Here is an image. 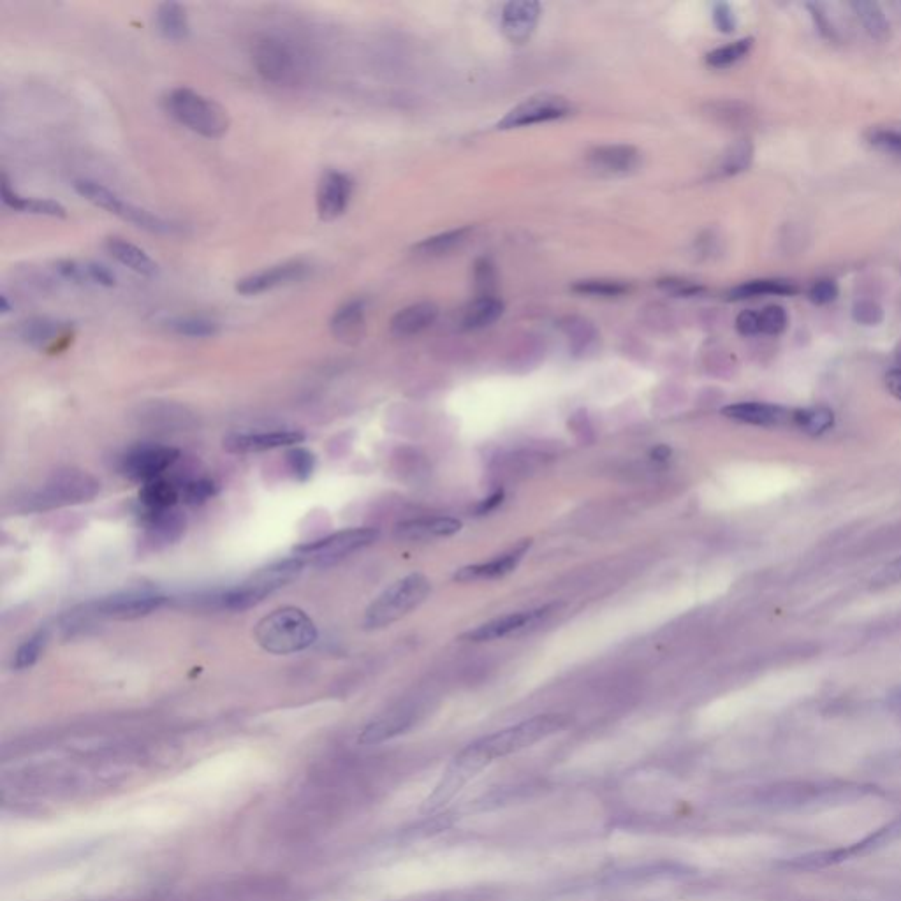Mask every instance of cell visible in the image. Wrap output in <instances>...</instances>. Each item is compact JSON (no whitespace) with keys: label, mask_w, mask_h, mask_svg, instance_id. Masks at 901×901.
I'll use <instances>...</instances> for the list:
<instances>
[{"label":"cell","mask_w":901,"mask_h":901,"mask_svg":"<svg viewBox=\"0 0 901 901\" xmlns=\"http://www.w3.org/2000/svg\"><path fill=\"white\" fill-rule=\"evenodd\" d=\"M569 724L571 718L567 715L546 713L528 718L525 722L507 727L499 733L483 736L456 755L442 775V784L446 785L449 791L458 794L472 778H476L495 759H502L532 747L535 743L564 731Z\"/></svg>","instance_id":"6da1fadb"},{"label":"cell","mask_w":901,"mask_h":901,"mask_svg":"<svg viewBox=\"0 0 901 901\" xmlns=\"http://www.w3.org/2000/svg\"><path fill=\"white\" fill-rule=\"evenodd\" d=\"M254 636L264 652L291 655L314 645L319 632L303 609L284 606L259 620Z\"/></svg>","instance_id":"7a4b0ae2"},{"label":"cell","mask_w":901,"mask_h":901,"mask_svg":"<svg viewBox=\"0 0 901 901\" xmlns=\"http://www.w3.org/2000/svg\"><path fill=\"white\" fill-rule=\"evenodd\" d=\"M250 55L256 73L273 85L294 87L307 76V55L287 37L273 34L259 37Z\"/></svg>","instance_id":"3957f363"},{"label":"cell","mask_w":901,"mask_h":901,"mask_svg":"<svg viewBox=\"0 0 901 901\" xmlns=\"http://www.w3.org/2000/svg\"><path fill=\"white\" fill-rule=\"evenodd\" d=\"M164 108L178 124L208 140H219L231 125L226 108L192 88H173L164 97Z\"/></svg>","instance_id":"277c9868"},{"label":"cell","mask_w":901,"mask_h":901,"mask_svg":"<svg viewBox=\"0 0 901 901\" xmlns=\"http://www.w3.org/2000/svg\"><path fill=\"white\" fill-rule=\"evenodd\" d=\"M305 562L300 557L286 558L268 567H263L259 571L254 572L252 576L242 581L235 588H229L224 594L217 597L222 608L231 609V611H245V609L254 608L259 602H263L268 595L277 592L280 588L287 587L291 581L298 578L303 569Z\"/></svg>","instance_id":"5b68a950"},{"label":"cell","mask_w":901,"mask_h":901,"mask_svg":"<svg viewBox=\"0 0 901 901\" xmlns=\"http://www.w3.org/2000/svg\"><path fill=\"white\" fill-rule=\"evenodd\" d=\"M430 592L432 583L423 574L416 572L398 579L368 606L363 618V627L367 630L389 627L391 623L402 620L403 616L419 608Z\"/></svg>","instance_id":"8992f818"},{"label":"cell","mask_w":901,"mask_h":901,"mask_svg":"<svg viewBox=\"0 0 901 901\" xmlns=\"http://www.w3.org/2000/svg\"><path fill=\"white\" fill-rule=\"evenodd\" d=\"M74 191L78 192L81 198L87 199L88 203H92V205L101 208V210H106L111 215H117L118 219L125 220L132 226L148 231V233L173 235V233H178V229H180L173 222L162 219L159 215L148 212L141 206L132 205L129 201L120 198L115 192L110 191L108 187L92 182V180H78V182H74Z\"/></svg>","instance_id":"52a82bcc"},{"label":"cell","mask_w":901,"mask_h":901,"mask_svg":"<svg viewBox=\"0 0 901 901\" xmlns=\"http://www.w3.org/2000/svg\"><path fill=\"white\" fill-rule=\"evenodd\" d=\"M377 539H379V530H375V528H345V530L323 537L314 543L298 546L294 553L307 565L328 567V565L337 564L356 551L367 548Z\"/></svg>","instance_id":"ba28073f"},{"label":"cell","mask_w":901,"mask_h":901,"mask_svg":"<svg viewBox=\"0 0 901 901\" xmlns=\"http://www.w3.org/2000/svg\"><path fill=\"white\" fill-rule=\"evenodd\" d=\"M168 602V597L154 590H127L118 594L103 597L101 601L92 602L85 608V615L110 618V620H134L150 615L161 609Z\"/></svg>","instance_id":"9c48e42d"},{"label":"cell","mask_w":901,"mask_h":901,"mask_svg":"<svg viewBox=\"0 0 901 901\" xmlns=\"http://www.w3.org/2000/svg\"><path fill=\"white\" fill-rule=\"evenodd\" d=\"M572 110H574L572 104L565 97L557 96V94H537V96L528 97L518 106H514L513 110L507 111L506 117L497 124V129L507 131V129L546 124V122L569 117Z\"/></svg>","instance_id":"30bf717a"},{"label":"cell","mask_w":901,"mask_h":901,"mask_svg":"<svg viewBox=\"0 0 901 901\" xmlns=\"http://www.w3.org/2000/svg\"><path fill=\"white\" fill-rule=\"evenodd\" d=\"M901 835V819L900 821L891 822L889 826L875 831L873 835L866 836L865 840L854 843L850 847L843 849L824 850V852H814V854H806L799 858L789 859L785 861L784 866L792 868V870H817L824 866L838 865L842 861L852 858V856H861L866 852L879 849L882 845H886L889 840H893L896 836Z\"/></svg>","instance_id":"8fae6325"},{"label":"cell","mask_w":901,"mask_h":901,"mask_svg":"<svg viewBox=\"0 0 901 901\" xmlns=\"http://www.w3.org/2000/svg\"><path fill=\"white\" fill-rule=\"evenodd\" d=\"M555 609H557V606L550 604V606H543V608L528 609V611H518V613H511V615L499 616V618H493L490 622L481 623L474 630H469L463 636V639L484 643V641L511 638V636L523 634V632L535 629L537 625L546 622L553 615Z\"/></svg>","instance_id":"7c38bea8"},{"label":"cell","mask_w":901,"mask_h":901,"mask_svg":"<svg viewBox=\"0 0 901 901\" xmlns=\"http://www.w3.org/2000/svg\"><path fill=\"white\" fill-rule=\"evenodd\" d=\"M312 272L310 264L305 261H287V263L275 264L270 268H264L261 272L250 273L247 277L236 282V293L242 296H259L270 293L279 287L298 284L307 279Z\"/></svg>","instance_id":"4fadbf2b"},{"label":"cell","mask_w":901,"mask_h":901,"mask_svg":"<svg viewBox=\"0 0 901 901\" xmlns=\"http://www.w3.org/2000/svg\"><path fill=\"white\" fill-rule=\"evenodd\" d=\"M180 458V453L175 447L169 446H143L131 451L122 462V470L125 476L147 484L154 479H159L169 467L175 465Z\"/></svg>","instance_id":"5bb4252c"},{"label":"cell","mask_w":901,"mask_h":901,"mask_svg":"<svg viewBox=\"0 0 901 901\" xmlns=\"http://www.w3.org/2000/svg\"><path fill=\"white\" fill-rule=\"evenodd\" d=\"M99 484L87 474H62L55 477L52 483L46 484L41 493H37V507L67 506L76 502H87L96 497Z\"/></svg>","instance_id":"9a60e30c"},{"label":"cell","mask_w":901,"mask_h":901,"mask_svg":"<svg viewBox=\"0 0 901 901\" xmlns=\"http://www.w3.org/2000/svg\"><path fill=\"white\" fill-rule=\"evenodd\" d=\"M352 189H354V184H352L351 176L345 175L342 171H335V169L326 171L319 180L317 194H315L319 219L331 222V220L342 217L351 203Z\"/></svg>","instance_id":"2e32d148"},{"label":"cell","mask_w":901,"mask_h":901,"mask_svg":"<svg viewBox=\"0 0 901 901\" xmlns=\"http://www.w3.org/2000/svg\"><path fill=\"white\" fill-rule=\"evenodd\" d=\"M794 412L782 405L762 402H743L727 405L722 414L733 421L745 425L762 426V428H785L794 426Z\"/></svg>","instance_id":"e0dca14e"},{"label":"cell","mask_w":901,"mask_h":901,"mask_svg":"<svg viewBox=\"0 0 901 901\" xmlns=\"http://www.w3.org/2000/svg\"><path fill=\"white\" fill-rule=\"evenodd\" d=\"M305 440V433L298 430H275V432L236 433L224 440V449L235 455L263 453L280 447H296Z\"/></svg>","instance_id":"ac0fdd59"},{"label":"cell","mask_w":901,"mask_h":901,"mask_svg":"<svg viewBox=\"0 0 901 901\" xmlns=\"http://www.w3.org/2000/svg\"><path fill=\"white\" fill-rule=\"evenodd\" d=\"M502 32L513 43H525L534 34L541 18V4L532 0L509 2L502 9Z\"/></svg>","instance_id":"d6986e66"},{"label":"cell","mask_w":901,"mask_h":901,"mask_svg":"<svg viewBox=\"0 0 901 901\" xmlns=\"http://www.w3.org/2000/svg\"><path fill=\"white\" fill-rule=\"evenodd\" d=\"M587 161L599 173L627 175L638 168L641 154L630 145H604L590 150Z\"/></svg>","instance_id":"ffe728a7"},{"label":"cell","mask_w":901,"mask_h":901,"mask_svg":"<svg viewBox=\"0 0 901 901\" xmlns=\"http://www.w3.org/2000/svg\"><path fill=\"white\" fill-rule=\"evenodd\" d=\"M333 337L344 344L359 342L367 330V305L363 300H349L337 308L330 321Z\"/></svg>","instance_id":"44dd1931"},{"label":"cell","mask_w":901,"mask_h":901,"mask_svg":"<svg viewBox=\"0 0 901 901\" xmlns=\"http://www.w3.org/2000/svg\"><path fill=\"white\" fill-rule=\"evenodd\" d=\"M528 548H530V541H523L513 550L507 551L500 557L493 558L490 562L463 567V569L456 572L455 579L460 581V583H470V581L502 578V576H506V574L513 572L518 567Z\"/></svg>","instance_id":"7402d4cb"},{"label":"cell","mask_w":901,"mask_h":901,"mask_svg":"<svg viewBox=\"0 0 901 901\" xmlns=\"http://www.w3.org/2000/svg\"><path fill=\"white\" fill-rule=\"evenodd\" d=\"M71 331V324L55 321L50 317H32L20 324L18 335L34 349H52L57 347L60 340L71 338Z\"/></svg>","instance_id":"603a6c76"},{"label":"cell","mask_w":901,"mask_h":901,"mask_svg":"<svg viewBox=\"0 0 901 901\" xmlns=\"http://www.w3.org/2000/svg\"><path fill=\"white\" fill-rule=\"evenodd\" d=\"M462 530V521L455 518H419L403 521L395 528L398 539L403 541H430L439 537H451Z\"/></svg>","instance_id":"cb8c5ba5"},{"label":"cell","mask_w":901,"mask_h":901,"mask_svg":"<svg viewBox=\"0 0 901 901\" xmlns=\"http://www.w3.org/2000/svg\"><path fill=\"white\" fill-rule=\"evenodd\" d=\"M439 317V307L430 301L414 303L402 308L389 323V330L395 337H414L428 330Z\"/></svg>","instance_id":"d4e9b609"},{"label":"cell","mask_w":901,"mask_h":901,"mask_svg":"<svg viewBox=\"0 0 901 901\" xmlns=\"http://www.w3.org/2000/svg\"><path fill=\"white\" fill-rule=\"evenodd\" d=\"M104 247L108 250V254H110L115 261L125 266V268H129L134 273H138V275H143V277H155L157 273H159V266L155 263L152 257L148 256L145 250L140 249L138 245H134V243L127 242L124 238H118V236H111L104 243Z\"/></svg>","instance_id":"484cf974"},{"label":"cell","mask_w":901,"mask_h":901,"mask_svg":"<svg viewBox=\"0 0 901 901\" xmlns=\"http://www.w3.org/2000/svg\"><path fill=\"white\" fill-rule=\"evenodd\" d=\"M0 196H2V203L11 208V210H15V212L57 217V219L67 217L66 208L57 203V201H53V199L23 198V196H20L9 185L6 173H2V178H0Z\"/></svg>","instance_id":"4316f807"},{"label":"cell","mask_w":901,"mask_h":901,"mask_svg":"<svg viewBox=\"0 0 901 901\" xmlns=\"http://www.w3.org/2000/svg\"><path fill=\"white\" fill-rule=\"evenodd\" d=\"M155 27L166 41H185L191 32L187 9L178 2H164L155 11Z\"/></svg>","instance_id":"83f0119b"},{"label":"cell","mask_w":901,"mask_h":901,"mask_svg":"<svg viewBox=\"0 0 901 901\" xmlns=\"http://www.w3.org/2000/svg\"><path fill=\"white\" fill-rule=\"evenodd\" d=\"M504 314V303L497 296H479L463 312L462 328L467 331L483 330L497 323Z\"/></svg>","instance_id":"f1b7e54d"},{"label":"cell","mask_w":901,"mask_h":901,"mask_svg":"<svg viewBox=\"0 0 901 901\" xmlns=\"http://www.w3.org/2000/svg\"><path fill=\"white\" fill-rule=\"evenodd\" d=\"M796 293H798V287L791 280L759 279L733 287L727 296H729V300L743 301L761 298V296H794Z\"/></svg>","instance_id":"f546056e"},{"label":"cell","mask_w":901,"mask_h":901,"mask_svg":"<svg viewBox=\"0 0 901 901\" xmlns=\"http://www.w3.org/2000/svg\"><path fill=\"white\" fill-rule=\"evenodd\" d=\"M412 718L407 713H391L386 717L377 718L372 724H368L361 734H359V743L361 745H377L382 741L391 740L403 731H407L411 727Z\"/></svg>","instance_id":"4dcf8cb0"},{"label":"cell","mask_w":901,"mask_h":901,"mask_svg":"<svg viewBox=\"0 0 901 901\" xmlns=\"http://www.w3.org/2000/svg\"><path fill=\"white\" fill-rule=\"evenodd\" d=\"M850 8H852L854 15L863 25L866 34L872 39L884 43L891 37V23H889L886 13L882 11L877 2L856 0V2H850Z\"/></svg>","instance_id":"1f68e13d"},{"label":"cell","mask_w":901,"mask_h":901,"mask_svg":"<svg viewBox=\"0 0 901 901\" xmlns=\"http://www.w3.org/2000/svg\"><path fill=\"white\" fill-rule=\"evenodd\" d=\"M164 328L178 337L212 338L219 335L220 324L203 315H175L164 321Z\"/></svg>","instance_id":"d6a6232c"},{"label":"cell","mask_w":901,"mask_h":901,"mask_svg":"<svg viewBox=\"0 0 901 901\" xmlns=\"http://www.w3.org/2000/svg\"><path fill=\"white\" fill-rule=\"evenodd\" d=\"M178 500H180V490L176 488L175 484L169 483L161 477L143 484V488L140 490V502L141 506L145 507V511L175 509Z\"/></svg>","instance_id":"836d02e7"},{"label":"cell","mask_w":901,"mask_h":901,"mask_svg":"<svg viewBox=\"0 0 901 901\" xmlns=\"http://www.w3.org/2000/svg\"><path fill=\"white\" fill-rule=\"evenodd\" d=\"M752 161H754V145L748 140L736 141L720 157V161L715 166V176L726 178V176L740 175L750 168Z\"/></svg>","instance_id":"e575fe53"},{"label":"cell","mask_w":901,"mask_h":901,"mask_svg":"<svg viewBox=\"0 0 901 901\" xmlns=\"http://www.w3.org/2000/svg\"><path fill=\"white\" fill-rule=\"evenodd\" d=\"M143 525L150 534L166 539V541H173L184 532V518L176 513L175 509L145 511Z\"/></svg>","instance_id":"d590c367"},{"label":"cell","mask_w":901,"mask_h":901,"mask_svg":"<svg viewBox=\"0 0 901 901\" xmlns=\"http://www.w3.org/2000/svg\"><path fill=\"white\" fill-rule=\"evenodd\" d=\"M469 235L470 228L453 229V231L426 238L423 242H419L418 245H414L412 250L418 256L423 257L444 256V254H449L451 250H455L456 247H460L462 243L467 242Z\"/></svg>","instance_id":"8d00e7d4"},{"label":"cell","mask_w":901,"mask_h":901,"mask_svg":"<svg viewBox=\"0 0 901 901\" xmlns=\"http://www.w3.org/2000/svg\"><path fill=\"white\" fill-rule=\"evenodd\" d=\"M835 425V414L826 407L812 409H796L794 412V428L812 437L828 432Z\"/></svg>","instance_id":"74e56055"},{"label":"cell","mask_w":901,"mask_h":901,"mask_svg":"<svg viewBox=\"0 0 901 901\" xmlns=\"http://www.w3.org/2000/svg\"><path fill=\"white\" fill-rule=\"evenodd\" d=\"M752 46H754V39L752 37H743L740 41H734V43L727 44V46H722V48H717V50L708 53L706 62H708V66L715 67V69L734 66L736 62H740L741 59L747 57L750 50H752Z\"/></svg>","instance_id":"f35d334b"},{"label":"cell","mask_w":901,"mask_h":901,"mask_svg":"<svg viewBox=\"0 0 901 901\" xmlns=\"http://www.w3.org/2000/svg\"><path fill=\"white\" fill-rule=\"evenodd\" d=\"M865 138L875 150L901 157V127L898 125H875L866 131Z\"/></svg>","instance_id":"ab89813d"},{"label":"cell","mask_w":901,"mask_h":901,"mask_svg":"<svg viewBox=\"0 0 901 901\" xmlns=\"http://www.w3.org/2000/svg\"><path fill=\"white\" fill-rule=\"evenodd\" d=\"M572 291L592 298H620L629 293L630 287L620 280L592 279L579 280L572 286Z\"/></svg>","instance_id":"60d3db41"},{"label":"cell","mask_w":901,"mask_h":901,"mask_svg":"<svg viewBox=\"0 0 901 901\" xmlns=\"http://www.w3.org/2000/svg\"><path fill=\"white\" fill-rule=\"evenodd\" d=\"M683 866L680 865H652L643 866L638 870H629V872H620L611 875L609 882L615 884H627V882H641L643 879H657V877H682Z\"/></svg>","instance_id":"b9f144b4"},{"label":"cell","mask_w":901,"mask_h":901,"mask_svg":"<svg viewBox=\"0 0 901 901\" xmlns=\"http://www.w3.org/2000/svg\"><path fill=\"white\" fill-rule=\"evenodd\" d=\"M46 639H48L46 630H39L18 648V652L15 653V660H13V667H15L16 671L29 669V667L36 664L37 659L43 653L44 646H46Z\"/></svg>","instance_id":"7bdbcfd3"},{"label":"cell","mask_w":901,"mask_h":901,"mask_svg":"<svg viewBox=\"0 0 901 901\" xmlns=\"http://www.w3.org/2000/svg\"><path fill=\"white\" fill-rule=\"evenodd\" d=\"M789 317L784 307L770 305L759 312V335H771L777 337L787 330Z\"/></svg>","instance_id":"ee69618b"},{"label":"cell","mask_w":901,"mask_h":901,"mask_svg":"<svg viewBox=\"0 0 901 901\" xmlns=\"http://www.w3.org/2000/svg\"><path fill=\"white\" fill-rule=\"evenodd\" d=\"M286 458L289 472L301 483L310 479V476L314 474L315 455L312 451L300 446L291 447V451L287 453Z\"/></svg>","instance_id":"f6af8a7d"},{"label":"cell","mask_w":901,"mask_h":901,"mask_svg":"<svg viewBox=\"0 0 901 901\" xmlns=\"http://www.w3.org/2000/svg\"><path fill=\"white\" fill-rule=\"evenodd\" d=\"M217 493V486L210 479H194L182 486L180 490V499L184 500L189 506H201L206 500L212 499Z\"/></svg>","instance_id":"bcb514c9"},{"label":"cell","mask_w":901,"mask_h":901,"mask_svg":"<svg viewBox=\"0 0 901 901\" xmlns=\"http://www.w3.org/2000/svg\"><path fill=\"white\" fill-rule=\"evenodd\" d=\"M495 268L490 259H479L474 266V282H476L477 298L479 296H495Z\"/></svg>","instance_id":"7dc6e473"},{"label":"cell","mask_w":901,"mask_h":901,"mask_svg":"<svg viewBox=\"0 0 901 901\" xmlns=\"http://www.w3.org/2000/svg\"><path fill=\"white\" fill-rule=\"evenodd\" d=\"M852 319L863 326H879L884 321V308L877 301H858L852 307Z\"/></svg>","instance_id":"c3c4849f"},{"label":"cell","mask_w":901,"mask_h":901,"mask_svg":"<svg viewBox=\"0 0 901 901\" xmlns=\"http://www.w3.org/2000/svg\"><path fill=\"white\" fill-rule=\"evenodd\" d=\"M562 330L572 338L574 344L581 342V344L587 345L595 337L594 326L585 321V319H579V317H567L562 323Z\"/></svg>","instance_id":"681fc988"},{"label":"cell","mask_w":901,"mask_h":901,"mask_svg":"<svg viewBox=\"0 0 901 901\" xmlns=\"http://www.w3.org/2000/svg\"><path fill=\"white\" fill-rule=\"evenodd\" d=\"M838 293H840V289L835 280L822 279L808 289V300L812 301L814 305H829L838 298Z\"/></svg>","instance_id":"f907efd6"},{"label":"cell","mask_w":901,"mask_h":901,"mask_svg":"<svg viewBox=\"0 0 901 901\" xmlns=\"http://www.w3.org/2000/svg\"><path fill=\"white\" fill-rule=\"evenodd\" d=\"M55 270L62 279L69 280L73 284H90L88 282L87 263H78V261H60L55 266Z\"/></svg>","instance_id":"816d5d0a"},{"label":"cell","mask_w":901,"mask_h":901,"mask_svg":"<svg viewBox=\"0 0 901 901\" xmlns=\"http://www.w3.org/2000/svg\"><path fill=\"white\" fill-rule=\"evenodd\" d=\"M901 581V555L882 567L872 579L873 588L891 587Z\"/></svg>","instance_id":"f5cc1de1"},{"label":"cell","mask_w":901,"mask_h":901,"mask_svg":"<svg viewBox=\"0 0 901 901\" xmlns=\"http://www.w3.org/2000/svg\"><path fill=\"white\" fill-rule=\"evenodd\" d=\"M659 286L674 296H697V294L704 293L703 286H699L696 282H690V280L664 279L659 280Z\"/></svg>","instance_id":"db71d44e"},{"label":"cell","mask_w":901,"mask_h":901,"mask_svg":"<svg viewBox=\"0 0 901 901\" xmlns=\"http://www.w3.org/2000/svg\"><path fill=\"white\" fill-rule=\"evenodd\" d=\"M88 282L101 287H113L117 284L115 273L108 270L103 264L87 263Z\"/></svg>","instance_id":"11a10c76"},{"label":"cell","mask_w":901,"mask_h":901,"mask_svg":"<svg viewBox=\"0 0 901 901\" xmlns=\"http://www.w3.org/2000/svg\"><path fill=\"white\" fill-rule=\"evenodd\" d=\"M713 22L717 25V29L720 32H733L736 29V16H734L733 9L729 4H717L715 8H713Z\"/></svg>","instance_id":"9f6ffc18"},{"label":"cell","mask_w":901,"mask_h":901,"mask_svg":"<svg viewBox=\"0 0 901 901\" xmlns=\"http://www.w3.org/2000/svg\"><path fill=\"white\" fill-rule=\"evenodd\" d=\"M736 330L743 337H754L759 335V312L754 310H743L736 317Z\"/></svg>","instance_id":"6f0895ef"},{"label":"cell","mask_w":901,"mask_h":901,"mask_svg":"<svg viewBox=\"0 0 901 901\" xmlns=\"http://www.w3.org/2000/svg\"><path fill=\"white\" fill-rule=\"evenodd\" d=\"M808 8H810V11H812V18H814L815 20L817 29L821 30L822 36L833 39V37H835V30H833V27H831V23L828 22L826 15L822 13L821 8H819V6H808Z\"/></svg>","instance_id":"680465c9"},{"label":"cell","mask_w":901,"mask_h":901,"mask_svg":"<svg viewBox=\"0 0 901 901\" xmlns=\"http://www.w3.org/2000/svg\"><path fill=\"white\" fill-rule=\"evenodd\" d=\"M886 386L887 391H889L896 400H900L901 402V368H896V370L887 372Z\"/></svg>","instance_id":"91938a15"},{"label":"cell","mask_w":901,"mask_h":901,"mask_svg":"<svg viewBox=\"0 0 901 901\" xmlns=\"http://www.w3.org/2000/svg\"><path fill=\"white\" fill-rule=\"evenodd\" d=\"M502 497H504V493H502V491L495 493V495H491L490 499L484 500L483 504L479 506V509H477V511H479V513L481 514L488 513V511H491L493 507L499 506L500 502H502Z\"/></svg>","instance_id":"94428289"},{"label":"cell","mask_w":901,"mask_h":901,"mask_svg":"<svg viewBox=\"0 0 901 901\" xmlns=\"http://www.w3.org/2000/svg\"><path fill=\"white\" fill-rule=\"evenodd\" d=\"M0 312H2V314L4 315L11 312V305H9L8 296H6V294L4 293L0 294Z\"/></svg>","instance_id":"6125c7cd"},{"label":"cell","mask_w":901,"mask_h":901,"mask_svg":"<svg viewBox=\"0 0 901 901\" xmlns=\"http://www.w3.org/2000/svg\"><path fill=\"white\" fill-rule=\"evenodd\" d=\"M893 703L896 704V706H901V689L894 694Z\"/></svg>","instance_id":"be15d7a7"},{"label":"cell","mask_w":901,"mask_h":901,"mask_svg":"<svg viewBox=\"0 0 901 901\" xmlns=\"http://www.w3.org/2000/svg\"><path fill=\"white\" fill-rule=\"evenodd\" d=\"M896 359H898V363H900L901 367V344L898 345V349H896Z\"/></svg>","instance_id":"e7e4bbea"}]
</instances>
